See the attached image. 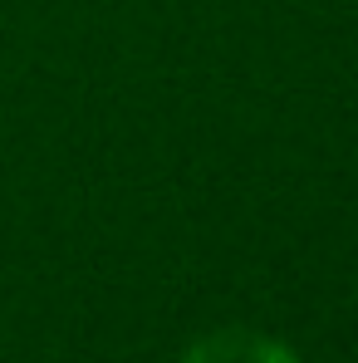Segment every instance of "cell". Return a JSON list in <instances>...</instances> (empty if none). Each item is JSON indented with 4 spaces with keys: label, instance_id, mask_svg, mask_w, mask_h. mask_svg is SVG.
<instances>
[{
    "label": "cell",
    "instance_id": "1",
    "mask_svg": "<svg viewBox=\"0 0 358 363\" xmlns=\"http://www.w3.org/2000/svg\"><path fill=\"white\" fill-rule=\"evenodd\" d=\"M181 363H299V354L290 344H280V339H270V334H260V329H211V334H201Z\"/></svg>",
    "mask_w": 358,
    "mask_h": 363
}]
</instances>
